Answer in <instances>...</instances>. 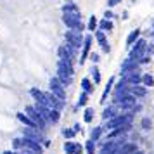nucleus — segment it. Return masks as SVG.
<instances>
[{
  "label": "nucleus",
  "mask_w": 154,
  "mask_h": 154,
  "mask_svg": "<svg viewBox=\"0 0 154 154\" xmlns=\"http://www.w3.org/2000/svg\"><path fill=\"white\" fill-rule=\"evenodd\" d=\"M104 18H106V19H109V18H113V14H111L109 11H106V14H104Z\"/></svg>",
  "instance_id": "27"
},
{
  "label": "nucleus",
  "mask_w": 154,
  "mask_h": 154,
  "mask_svg": "<svg viewBox=\"0 0 154 154\" xmlns=\"http://www.w3.org/2000/svg\"><path fill=\"white\" fill-rule=\"evenodd\" d=\"M113 111H114L113 107H107V109L104 111V118H107V116H111V114H113Z\"/></svg>",
  "instance_id": "25"
},
{
  "label": "nucleus",
  "mask_w": 154,
  "mask_h": 154,
  "mask_svg": "<svg viewBox=\"0 0 154 154\" xmlns=\"http://www.w3.org/2000/svg\"><path fill=\"white\" fill-rule=\"evenodd\" d=\"M146 52V40H138L137 42V47L130 52V61H137V59H142V54Z\"/></svg>",
  "instance_id": "4"
},
{
  "label": "nucleus",
  "mask_w": 154,
  "mask_h": 154,
  "mask_svg": "<svg viewBox=\"0 0 154 154\" xmlns=\"http://www.w3.org/2000/svg\"><path fill=\"white\" fill-rule=\"evenodd\" d=\"M26 111L30 113V116H31V118H33V119H35L37 123H42V116H40V113L37 111V109H33V107H28Z\"/></svg>",
  "instance_id": "13"
},
{
  "label": "nucleus",
  "mask_w": 154,
  "mask_h": 154,
  "mask_svg": "<svg viewBox=\"0 0 154 154\" xmlns=\"http://www.w3.org/2000/svg\"><path fill=\"white\" fill-rule=\"evenodd\" d=\"M142 81H144L147 87H153V85H154V78L151 76V75H146V76H142Z\"/></svg>",
  "instance_id": "18"
},
{
  "label": "nucleus",
  "mask_w": 154,
  "mask_h": 154,
  "mask_svg": "<svg viewBox=\"0 0 154 154\" xmlns=\"http://www.w3.org/2000/svg\"><path fill=\"white\" fill-rule=\"evenodd\" d=\"M100 30H102V33H104V31H111V30H113V23L109 19L100 21Z\"/></svg>",
  "instance_id": "16"
},
{
  "label": "nucleus",
  "mask_w": 154,
  "mask_h": 154,
  "mask_svg": "<svg viewBox=\"0 0 154 154\" xmlns=\"http://www.w3.org/2000/svg\"><path fill=\"white\" fill-rule=\"evenodd\" d=\"M90 43H92V37H85V40H83V54H81V59H80V64H81V62L87 59V56H88Z\"/></svg>",
  "instance_id": "7"
},
{
  "label": "nucleus",
  "mask_w": 154,
  "mask_h": 154,
  "mask_svg": "<svg viewBox=\"0 0 154 154\" xmlns=\"http://www.w3.org/2000/svg\"><path fill=\"white\" fill-rule=\"evenodd\" d=\"M146 92H147V90H146L144 87H138V85H134V87H132V94H134L135 97H144Z\"/></svg>",
  "instance_id": "12"
},
{
  "label": "nucleus",
  "mask_w": 154,
  "mask_h": 154,
  "mask_svg": "<svg viewBox=\"0 0 154 154\" xmlns=\"http://www.w3.org/2000/svg\"><path fill=\"white\" fill-rule=\"evenodd\" d=\"M66 45H69L71 49H80L81 45V35L76 31H66Z\"/></svg>",
  "instance_id": "3"
},
{
  "label": "nucleus",
  "mask_w": 154,
  "mask_h": 154,
  "mask_svg": "<svg viewBox=\"0 0 154 154\" xmlns=\"http://www.w3.org/2000/svg\"><path fill=\"white\" fill-rule=\"evenodd\" d=\"M45 95V104H49V106H54V107H61L62 106V102H59V99L57 97H54L52 94H43Z\"/></svg>",
  "instance_id": "9"
},
{
  "label": "nucleus",
  "mask_w": 154,
  "mask_h": 154,
  "mask_svg": "<svg viewBox=\"0 0 154 154\" xmlns=\"http://www.w3.org/2000/svg\"><path fill=\"white\" fill-rule=\"evenodd\" d=\"M31 95L35 97L37 100H40V104H45V95H43L40 90H37V88H31Z\"/></svg>",
  "instance_id": "15"
},
{
  "label": "nucleus",
  "mask_w": 154,
  "mask_h": 154,
  "mask_svg": "<svg viewBox=\"0 0 154 154\" xmlns=\"http://www.w3.org/2000/svg\"><path fill=\"white\" fill-rule=\"evenodd\" d=\"M119 102H121V107H132V106H135V97L125 95Z\"/></svg>",
  "instance_id": "11"
},
{
  "label": "nucleus",
  "mask_w": 154,
  "mask_h": 154,
  "mask_svg": "<svg viewBox=\"0 0 154 154\" xmlns=\"http://www.w3.org/2000/svg\"><path fill=\"white\" fill-rule=\"evenodd\" d=\"M95 26H97V19H95V16H92V18H90V23H88V30H90V31H94V30H95Z\"/></svg>",
  "instance_id": "22"
},
{
  "label": "nucleus",
  "mask_w": 154,
  "mask_h": 154,
  "mask_svg": "<svg viewBox=\"0 0 154 154\" xmlns=\"http://www.w3.org/2000/svg\"><path fill=\"white\" fill-rule=\"evenodd\" d=\"M92 114H94V111H92V109H87V111H85V119L90 121V119H92Z\"/></svg>",
  "instance_id": "24"
},
{
  "label": "nucleus",
  "mask_w": 154,
  "mask_h": 154,
  "mask_svg": "<svg viewBox=\"0 0 154 154\" xmlns=\"http://www.w3.org/2000/svg\"><path fill=\"white\" fill-rule=\"evenodd\" d=\"M81 87H83V92H85V94H90V92L94 90V87L90 85L88 78H83V80H81Z\"/></svg>",
  "instance_id": "14"
},
{
  "label": "nucleus",
  "mask_w": 154,
  "mask_h": 154,
  "mask_svg": "<svg viewBox=\"0 0 154 154\" xmlns=\"http://www.w3.org/2000/svg\"><path fill=\"white\" fill-rule=\"evenodd\" d=\"M87 99H88V94L83 92V94L80 95V99H78V106H85V104H87Z\"/></svg>",
  "instance_id": "20"
},
{
  "label": "nucleus",
  "mask_w": 154,
  "mask_h": 154,
  "mask_svg": "<svg viewBox=\"0 0 154 154\" xmlns=\"http://www.w3.org/2000/svg\"><path fill=\"white\" fill-rule=\"evenodd\" d=\"M62 11H64V14H71V16H80V9H78L75 4H66L64 7H62Z\"/></svg>",
  "instance_id": "8"
},
{
  "label": "nucleus",
  "mask_w": 154,
  "mask_h": 154,
  "mask_svg": "<svg viewBox=\"0 0 154 154\" xmlns=\"http://www.w3.org/2000/svg\"><path fill=\"white\" fill-rule=\"evenodd\" d=\"M50 92H52V95L54 97H57L59 100H62L64 95H66L64 87H62V83L59 81L57 78H52V80H50Z\"/></svg>",
  "instance_id": "2"
},
{
  "label": "nucleus",
  "mask_w": 154,
  "mask_h": 154,
  "mask_svg": "<svg viewBox=\"0 0 154 154\" xmlns=\"http://www.w3.org/2000/svg\"><path fill=\"white\" fill-rule=\"evenodd\" d=\"M69 2H71V0H69Z\"/></svg>",
  "instance_id": "28"
},
{
  "label": "nucleus",
  "mask_w": 154,
  "mask_h": 154,
  "mask_svg": "<svg viewBox=\"0 0 154 154\" xmlns=\"http://www.w3.org/2000/svg\"><path fill=\"white\" fill-rule=\"evenodd\" d=\"M62 21H64V24H66L68 28H71V31H76V33H80V31H83V30H85V24L81 23L80 16H71V14H64Z\"/></svg>",
  "instance_id": "1"
},
{
  "label": "nucleus",
  "mask_w": 154,
  "mask_h": 154,
  "mask_svg": "<svg viewBox=\"0 0 154 154\" xmlns=\"http://www.w3.org/2000/svg\"><path fill=\"white\" fill-rule=\"evenodd\" d=\"M95 37H97V40H99V43H100V47H102V50H104V52H109V50H111V47H109V43L106 42L104 33H102V31H97Z\"/></svg>",
  "instance_id": "10"
},
{
  "label": "nucleus",
  "mask_w": 154,
  "mask_h": 154,
  "mask_svg": "<svg viewBox=\"0 0 154 154\" xmlns=\"http://www.w3.org/2000/svg\"><path fill=\"white\" fill-rule=\"evenodd\" d=\"M113 83H114V80H113V78H111V80H109V83H107V88H106V90H104V95H102V102H104V100H106V97H107V92H109V90H111V85H113Z\"/></svg>",
  "instance_id": "23"
},
{
  "label": "nucleus",
  "mask_w": 154,
  "mask_h": 154,
  "mask_svg": "<svg viewBox=\"0 0 154 154\" xmlns=\"http://www.w3.org/2000/svg\"><path fill=\"white\" fill-rule=\"evenodd\" d=\"M135 69H137V62H135V61H130V59H126V61L123 62V66H121V73H123V75L132 73Z\"/></svg>",
  "instance_id": "6"
},
{
  "label": "nucleus",
  "mask_w": 154,
  "mask_h": 154,
  "mask_svg": "<svg viewBox=\"0 0 154 154\" xmlns=\"http://www.w3.org/2000/svg\"><path fill=\"white\" fill-rule=\"evenodd\" d=\"M92 76H94V81H95V83L100 81V75H99V69H97V68H92Z\"/></svg>",
  "instance_id": "21"
},
{
  "label": "nucleus",
  "mask_w": 154,
  "mask_h": 154,
  "mask_svg": "<svg viewBox=\"0 0 154 154\" xmlns=\"http://www.w3.org/2000/svg\"><path fill=\"white\" fill-rule=\"evenodd\" d=\"M90 59H92V62H97V61H99V56H97V54H92Z\"/></svg>",
  "instance_id": "26"
},
{
  "label": "nucleus",
  "mask_w": 154,
  "mask_h": 154,
  "mask_svg": "<svg viewBox=\"0 0 154 154\" xmlns=\"http://www.w3.org/2000/svg\"><path fill=\"white\" fill-rule=\"evenodd\" d=\"M138 35H140V31H138V30H134V31L128 35V38H126V45H132L135 40L138 38Z\"/></svg>",
  "instance_id": "17"
},
{
  "label": "nucleus",
  "mask_w": 154,
  "mask_h": 154,
  "mask_svg": "<svg viewBox=\"0 0 154 154\" xmlns=\"http://www.w3.org/2000/svg\"><path fill=\"white\" fill-rule=\"evenodd\" d=\"M128 119H130V118H126V116H119V118H116L114 121H111L109 125L114 126V125H118V123H123V121H128Z\"/></svg>",
  "instance_id": "19"
},
{
  "label": "nucleus",
  "mask_w": 154,
  "mask_h": 154,
  "mask_svg": "<svg viewBox=\"0 0 154 154\" xmlns=\"http://www.w3.org/2000/svg\"><path fill=\"white\" fill-rule=\"evenodd\" d=\"M123 81H125V83H130V85H137V83L142 81V76L138 75V71H132V73L123 75Z\"/></svg>",
  "instance_id": "5"
}]
</instances>
